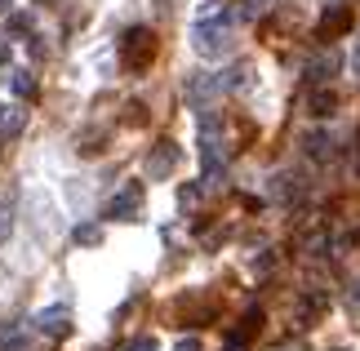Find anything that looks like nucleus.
<instances>
[{
  "instance_id": "5701e85b",
  "label": "nucleus",
  "mask_w": 360,
  "mask_h": 351,
  "mask_svg": "<svg viewBox=\"0 0 360 351\" xmlns=\"http://www.w3.org/2000/svg\"><path fill=\"white\" fill-rule=\"evenodd\" d=\"M174 351H200V343H196V338H183V343L174 347Z\"/></svg>"
},
{
  "instance_id": "39448f33",
  "label": "nucleus",
  "mask_w": 360,
  "mask_h": 351,
  "mask_svg": "<svg viewBox=\"0 0 360 351\" xmlns=\"http://www.w3.org/2000/svg\"><path fill=\"white\" fill-rule=\"evenodd\" d=\"M36 329L49 333V338H67L72 333V312L67 307H45V312H36Z\"/></svg>"
},
{
  "instance_id": "a211bd4d",
  "label": "nucleus",
  "mask_w": 360,
  "mask_h": 351,
  "mask_svg": "<svg viewBox=\"0 0 360 351\" xmlns=\"http://www.w3.org/2000/svg\"><path fill=\"white\" fill-rule=\"evenodd\" d=\"M276 0H240V18H258V13H267Z\"/></svg>"
},
{
  "instance_id": "2eb2a0df",
  "label": "nucleus",
  "mask_w": 360,
  "mask_h": 351,
  "mask_svg": "<svg viewBox=\"0 0 360 351\" xmlns=\"http://www.w3.org/2000/svg\"><path fill=\"white\" fill-rule=\"evenodd\" d=\"M22 347H27L22 325H0V351H22Z\"/></svg>"
},
{
  "instance_id": "aec40b11",
  "label": "nucleus",
  "mask_w": 360,
  "mask_h": 351,
  "mask_svg": "<svg viewBox=\"0 0 360 351\" xmlns=\"http://www.w3.org/2000/svg\"><path fill=\"white\" fill-rule=\"evenodd\" d=\"M124 351H156V338H134Z\"/></svg>"
},
{
  "instance_id": "393cba45",
  "label": "nucleus",
  "mask_w": 360,
  "mask_h": 351,
  "mask_svg": "<svg viewBox=\"0 0 360 351\" xmlns=\"http://www.w3.org/2000/svg\"><path fill=\"white\" fill-rule=\"evenodd\" d=\"M5 13H9V0H0V18H5Z\"/></svg>"
},
{
  "instance_id": "6e6552de",
  "label": "nucleus",
  "mask_w": 360,
  "mask_h": 351,
  "mask_svg": "<svg viewBox=\"0 0 360 351\" xmlns=\"http://www.w3.org/2000/svg\"><path fill=\"white\" fill-rule=\"evenodd\" d=\"M302 151H307L311 160H329V156H334V134H325V129L307 134V138H302Z\"/></svg>"
},
{
  "instance_id": "f03ea898",
  "label": "nucleus",
  "mask_w": 360,
  "mask_h": 351,
  "mask_svg": "<svg viewBox=\"0 0 360 351\" xmlns=\"http://www.w3.org/2000/svg\"><path fill=\"white\" fill-rule=\"evenodd\" d=\"M151 58H156V32H151V27H129V32L120 36V63L129 67V72H147Z\"/></svg>"
},
{
  "instance_id": "9b49d317",
  "label": "nucleus",
  "mask_w": 360,
  "mask_h": 351,
  "mask_svg": "<svg viewBox=\"0 0 360 351\" xmlns=\"http://www.w3.org/2000/svg\"><path fill=\"white\" fill-rule=\"evenodd\" d=\"M5 80H9V94H13V98H22V103H27V98H36V76L27 72V67H18V72H9Z\"/></svg>"
},
{
  "instance_id": "dca6fc26",
  "label": "nucleus",
  "mask_w": 360,
  "mask_h": 351,
  "mask_svg": "<svg viewBox=\"0 0 360 351\" xmlns=\"http://www.w3.org/2000/svg\"><path fill=\"white\" fill-rule=\"evenodd\" d=\"M72 241L85 245V249H94V245H103V227H98V222H80V227L72 231Z\"/></svg>"
},
{
  "instance_id": "4be33fe9",
  "label": "nucleus",
  "mask_w": 360,
  "mask_h": 351,
  "mask_svg": "<svg viewBox=\"0 0 360 351\" xmlns=\"http://www.w3.org/2000/svg\"><path fill=\"white\" fill-rule=\"evenodd\" d=\"M0 67H9V40L0 36Z\"/></svg>"
},
{
  "instance_id": "b1692460",
  "label": "nucleus",
  "mask_w": 360,
  "mask_h": 351,
  "mask_svg": "<svg viewBox=\"0 0 360 351\" xmlns=\"http://www.w3.org/2000/svg\"><path fill=\"white\" fill-rule=\"evenodd\" d=\"M352 67H356V76H360V45H356V53H352Z\"/></svg>"
},
{
  "instance_id": "0eeeda50",
  "label": "nucleus",
  "mask_w": 360,
  "mask_h": 351,
  "mask_svg": "<svg viewBox=\"0 0 360 351\" xmlns=\"http://www.w3.org/2000/svg\"><path fill=\"white\" fill-rule=\"evenodd\" d=\"M32 32H36V13H27V9L5 13V40H9V45H13V40H32Z\"/></svg>"
},
{
  "instance_id": "20e7f679",
  "label": "nucleus",
  "mask_w": 360,
  "mask_h": 351,
  "mask_svg": "<svg viewBox=\"0 0 360 351\" xmlns=\"http://www.w3.org/2000/svg\"><path fill=\"white\" fill-rule=\"evenodd\" d=\"M178 170V143H174V138H160V143L156 147H151L147 151V178H169Z\"/></svg>"
},
{
  "instance_id": "f8f14e48",
  "label": "nucleus",
  "mask_w": 360,
  "mask_h": 351,
  "mask_svg": "<svg viewBox=\"0 0 360 351\" xmlns=\"http://www.w3.org/2000/svg\"><path fill=\"white\" fill-rule=\"evenodd\" d=\"M334 107H338V94L334 89H316L311 98H307V111L316 120H325V116H334Z\"/></svg>"
},
{
  "instance_id": "6ab92c4d",
  "label": "nucleus",
  "mask_w": 360,
  "mask_h": 351,
  "mask_svg": "<svg viewBox=\"0 0 360 351\" xmlns=\"http://www.w3.org/2000/svg\"><path fill=\"white\" fill-rule=\"evenodd\" d=\"M124 125H147V107L143 103H129V107H124Z\"/></svg>"
},
{
  "instance_id": "ddd939ff",
  "label": "nucleus",
  "mask_w": 360,
  "mask_h": 351,
  "mask_svg": "<svg viewBox=\"0 0 360 351\" xmlns=\"http://www.w3.org/2000/svg\"><path fill=\"white\" fill-rule=\"evenodd\" d=\"M338 67H342V58H338V53H321V58H316V63L307 67V80H316V85H325V80L334 76Z\"/></svg>"
},
{
  "instance_id": "423d86ee",
  "label": "nucleus",
  "mask_w": 360,
  "mask_h": 351,
  "mask_svg": "<svg viewBox=\"0 0 360 351\" xmlns=\"http://www.w3.org/2000/svg\"><path fill=\"white\" fill-rule=\"evenodd\" d=\"M218 89H223V85H218V76H210V72H191V80H187V103L200 111Z\"/></svg>"
},
{
  "instance_id": "412c9836",
  "label": "nucleus",
  "mask_w": 360,
  "mask_h": 351,
  "mask_svg": "<svg viewBox=\"0 0 360 351\" xmlns=\"http://www.w3.org/2000/svg\"><path fill=\"white\" fill-rule=\"evenodd\" d=\"M196 196H200V187H183V191H178V200H183V209H187V205H196Z\"/></svg>"
},
{
  "instance_id": "4468645a",
  "label": "nucleus",
  "mask_w": 360,
  "mask_h": 351,
  "mask_svg": "<svg viewBox=\"0 0 360 351\" xmlns=\"http://www.w3.org/2000/svg\"><path fill=\"white\" fill-rule=\"evenodd\" d=\"M22 125H27V111L22 107H9V103H0V134L13 138V134H22Z\"/></svg>"
},
{
  "instance_id": "1a4fd4ad",
  "label": "nucleus",
  "mask_w": 360,
  "mask_h": 351,
  "mask_svg": "<svg viewBox=\"0 0 360 351\" xmlns=\"http://www.w3.org/2000/svg\"><path fill=\"white\" fill-rule=\"evenodd\" d=\"M352 27V13H347V5H334V9H325V18H321V36L329 40V36H338V32H347Z\"/></svg>"
},
{
  "instance_id": "f257e3e1",
  "label": "nucleus",
  "mask_w": 360,
  "mask_h": 351,
  "mask_svg": "<svg viewBox=\"0 0 360 351\" xmlns=\"http://www.w3.org/2000/svg\"><path fill=\"white\" fill-rule=\"evenodd\" d=\"M191 49H196L200 58H223V53L231 49V23L218 18V13L200 18L196 27H191Z\"/></svg>"
},
{
  "instance_id": "f3484780",
  "label": "nucleus",
  "mask_w": 360,
  "mask_h": 351,
  "mask_svg": "<svg viewBox=\"0 0 360 351\" xmlns=\"http://www.w3.org/2000/svg\"><path fill=\"white\" fill-rule=\"evenodd\" d=\"M9 236H13V200L0 205V245H5Z\"/></svg>"
},
{
  "instance_id": "9d476101",
  "label": "nucleus",
  "mask_w": 360,
  "mask_h": 351,
  "mask_svg": "<svg viewBox=\"0 0 360 351\" xmlns=\"http://www.w3.org/2000/svg\"><path fill=\"white\" fill-rule=\"evenodd\" d=\"M218 85H223V89H249V85H254V67H249V63H236V67H231V72H223V76H218Z\"/></svg>"
},
{
  "instance_id": "a878e982",
  "label": "nucleus",
  "mask_w": 360,
  "mask_h": 351,
  "mask_svg": "<svg viewBox=\"0 0 360 351\" xmlns=\"http://www.w3.org/2000/svg\"><path fill=\"white\" fill-rule=\"evenodd\" d=\"M40 5H45V0H40Z\"/></svg>"
},
{
  "instance_id": "7ed1b4c3",
  "label": "nucleus",
  "mask_w": 360,
  "mask_h": 351,
  "mask_svg": "<svg viewBox=\"0 0 360 351\" xmlns=\"http://www.w3.org/2000/svg\"><path fill=\"white\" fill-rule=\"evenodd\" d=\"M143 209V182H124V187L107 200V209L103 214L107 218H116V222H134V214Z\"/></svg>"
}]
</instances>
